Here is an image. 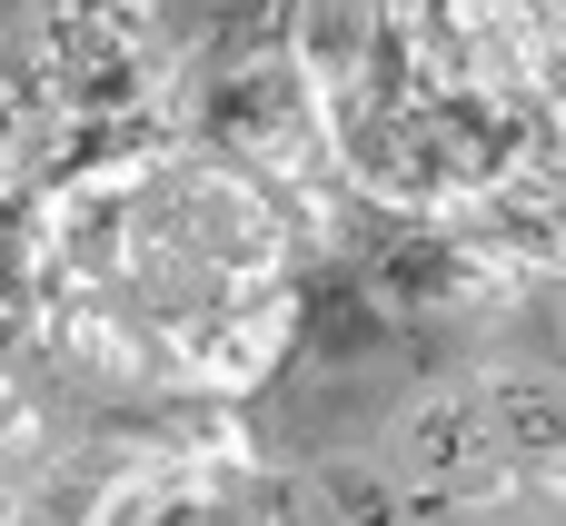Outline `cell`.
Here are the masks:
<instances>
[{
  "instance_id": "1",
  "label": "cell",
  "mask_w": 566,
  "mask_h": 526,
  "mask_svg": "<svg viewBox=\"0 0 566 526\" xmlns=\"http://www.w3.org/2000/svg\"><path fill=\"white\" fill-rule=\"evenodd\" d=\"M30 348L80 388L229 408L298 358L308 239L189 129L60 169L30 209Z\"/></svg>"
},
{
  "instance_id": "2",
  "label": "cell",
  "mask_w": 566,
  "mask_h": 526,
  "mask_svg": "<svg viewBox=\"0 0 566 526\" xmlns=\"http://www.w3.org/2000/svg\"><path fill=\"white\" fill-rule=\"evenodd\" d=\"M289 50L368 219L566 278V0H289Z\"/></svg>"
},
{
  "instance_id": "3",
  "label": "cell",
  "mask_w": 566,
  "mask_h": 526,
  "mask_svg": "<svg viewBox=\"0 0 566 526\" xmlns=\"http://www.w3.org/2000/svg\"><path fill=\"white\" fill-rule=\"evenodd\" d=\"M10 70L50 109L70 169L119 139L169 129V99H179V40H169L159 0H60L10 40Z\"/></svg>"
},
{
  "instance_id": "4",
  "label": "cell",
  "mask_w": 566,
  "mask_h": 526,
  "mask_svg": "<svg viewBox=\"0 0 566 526\" xmlns=\"http://www.w3.org/2000/svg\"><path fill=\"white\" fill-rule=\"evenodd\" d=\"M566 477V398L527 378H458L398 418V487L408 497H478Z\"/></svg>"
},
{
  "instance_id": "5",
  "label": "cell",
  "mask_w": 566,
  "mask_h": 526,
  "mask_svg": "<svg viewBox=\"0 0 566 526\" xmlns=\"http://www.w3.org/2000/svg\"><path fill=\"white\" fill-rule=\"evenodd\" d=\"M90 526H308V477H269L249 438H179L109 477Z\"/></svg>"
},
{
  "instance_id": "6",
  "label": "cell",
  "mask_w": 566,
  "mask_h": 526,
  "mask_svg": "<svg viewBox=\"0 0 566 526\" xmlns=\"http://www.w3.org/2000/svg\"><path fill=\"white\" fill-rule=\"evenodd\" d=\"M269 50H289V0H219L199 30V70H239Z\"/></svg>"
}]
</instances>
